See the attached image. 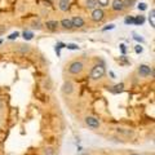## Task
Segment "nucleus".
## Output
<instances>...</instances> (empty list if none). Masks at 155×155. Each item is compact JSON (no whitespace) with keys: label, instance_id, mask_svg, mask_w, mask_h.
<instances>
[{"label":"nucleus","instance_id":"1","mask_svg":"<svg viewBox=\"0 0 155 155\" xmlns=\"http://www.w3.org/2000/svg\"><path fill=\"white\" fill-rule=\"evenodd\" d=\"M105 75H106V69H105L104 62L93 65V67H92V70H91V74H89L92 80H101Z\"/></svg>","mask_w":155,"mask_h":155},{"label":"nucleus","instance_id":"2","mask_svg":"<svg viewBox=\"0 0 155 155\" xmlns=\"http://www.w3.org/2000/svg\"><path fill=\"white\" fill-rule=\"evenodd\" d=\"M83 71H84V62L80 60L71 61L70 64L67 65V72H69L70 75H80Z\"/></svg>","mask_w":155,"mask_h":155},{"label":"nucleus","instance_id":"3","mask_svg":"<svg viewBox=\"0 0 155 155\" xmlns=\"http://www.w3.org/2000/svg\"><path fill=\"white\" fill-rule=\"evenodd\" d=\"M137 74L141 76V78H153L154 76V69L150 67L149 65H140L138 69H137Z\"/></svg>","mask_w":155,"mask_h":155},{"label":"nucleus","instance_id":"4","mask_svg":"<svg viewBox=\"0 0 155 155\" xmlns=\"http://www.w3.org/2000/svg\"><path fill=\"white\" fill-rule=\"evenodd\" d=\"M91 19L93 22L96 23H98V22H102L104 19H105V11L102 8H94V9H92V13H91Z\"/></svg>","mask_w":155,"mask_h":155},{"label":"nucleus","instance_id":"5","mask_svg":"<svg viewBox=\"0 0 155 155\" xmlns=\"http://www.w3.org/2000/svg\"><path fill=\"white\" fill-rule=\"evenodd\" d=\"M84 122H85V124L88 125L89 128H92V129H97V128H100V125H101V123H100V120L96 118V116H85V119H84Z\"/></svg>","mask_w":155,"mask_h":155},{"label":"nucleus","instance_id":"6","mask_svg":"<svg viewBox=\"0 0 155 155\" xmlns=\"http://www.w3.org/2000/svg\"><path fill=\"white\" fill-rule=\"evenodd\" d=\"M71 19V23H72V28H76V30H79V28H83L85 26V21H84V18L83 17H80V16H74Z\"/></svg>","mask_w":155,"mask_h":155},{"label":"nucleus","instance_id":"7","mask_svg":"<svg viewBox=\"0 0 155 155\" xmlns=\"http://www.w3.org/2000/svg\"><path fill=\"white\" fill-rule=\"evenodd\" d=\"M111 9L114 12H123L125 11V5L123 0H113L111 2Z\"/></svg>","mask_w":155,"mask_h":155},{"label":"nucleus","instance_id":"8","mask_svg":"<svg viewBox=\"0 0 155 155\" xmlns=\"http://www.w3.org/2000/svg\"><path fill=\"white\" fill-rule=\"evenodd\" d=\"M45 28L48 31H51V32H54L58 30V27H60V22L56 21V19H51V21H47L45 22Z\"/></svg>","mask_w":155,"mask_h":155},{"label":"nucleus","instance_id":"9","mask_svg":"<svg viewBox=\"0 0 155 155\" xmlns=\"http://www.w3.org/2000/svg\"><path fill=\"white\" fill-rule=\"evenodd\" d=\"M60 27H62V30H65V31L74 30V28H72V23H71L70 18H62L60 21Z\"/></svg>","mask_w":155,"mask_h":155},{"label":"nucleus","instance_id":"10","mask_svg":"<svg viewBox=\"0 0 155 155\" xmlns=\"http://www.w3.org/2000/svg\"><path fill=\"white\" fill-rule=\"evenodd\" d=\"M62 92H64L65 94H71L72 92H74V84H72L71 81H65L64 87H62Z\"/></svg>","mask_w":155,"mask_h":155},{"label":"nucleus","instance_id":"11","mask_svg":"<svg viewBox=\"0 0 155 155\" xmlns=\"http://www.w3.org/2000/svg\"><path fill=\"white\" fill-rule=\"evenodd\" d=\"M70 8V0H58V9L61 12H66Z\"/></svg>","mask_w":155,"mask_h":155},{"label":"nucleus","instance_id":"12","mask_svg":"<svg viewBox=\"0 0 155 155\" xmlns=\"http://www.w3.org/2000/svg\"><path fill=\"white\" fill-rule=\"evenodd\" d=\"M116 132L119 134H123V136H127V137H132L133 136V130L132 129H125V128H118Z\"/></svg>","mask_w":155,"mask_h":155},{"label":"nucleus","instance_id":"13","mask_svg":"<svg viewBox=\"0 0 155 155\" xmlns=\"http://www.w3.org/2000/svg\"><path fill=\"white\" fill-rule=\"evenodd\" d=\"M30 51H31V48H30V45H27V44H21V45H18V48H17V52L22 53V54H26V53H28Z\"/></svg>","mask_w":155,"mask_h":155},{"label":"nucleus","instance_id":"14","mask_svg":"<svg viewBox=\"0 0 155 155\" xmlns=\"http://www.w3.org/2000/svg\"><path fill=\"white\" fill-rule=\"evenodd\" d=\"M98 5H97V0H85V8L87 9H94L97 8Z\"/></svg>","mask_w":155,"mask_h":155},{"label":"nucleus","instance_id":"15","mask_svg":"<svg viewBox=\"0 0 155 155\" xmlns=\"http://www.w3.org/2000/svg\"><path fill=\"white\" fill-rule=\"evenodd\" d=\"M149 22H150V26H151V27H155V9H151V11H150Z\"/></svg>","mask_w":155,"mask_h":155},{"label":"nucleus","instance_id":"16","mask_svg":"<svg viewBox=\"0 0 155 155\" xmlns=\"http://www.w3.org/2000/svg\"><path fill=\"white\" fill-rule=\"evenodd\" d=\"M31 28H34V30H41V28H43V23L39 21V19H38V21H34L31 23Z\"/></svg>","mask_w":155,"mask_h":155},{"label":"nucleus","instance_id":"17","mask_svg":"<svg viewBox=\"0 0 155 155\" xmlns=\"http://www.w3.org/2000/svg\"><path fill=\"white\" fill-rule=\"evenodd\" d=\"M123 88H124V83H119V84H116V85L114 87L113 92H114V93H122Z\"/></svg>","mask_w":155,"mask_h":155},{"label":"nucleus","instance_id":"18","mask_svg":"<svg viewBox=\"0 0 155 155\" xmlns=\"http://www.w3.org/2000/svg\"><path fill=\"white\" fill-rule=\"evenodd\" d=\"M109 4H110V0H97V5L100 8H106L109 7Z\"/></svg>","mask_w":155,"mask_h":155},{"label":"nucleus","instance_id":"19","mask_svg":"<svg viewBox=\"0 0 155 155\" xmlns=\"http://www.w3.org/2000/svg\"><path fill=\"white\" fill-rule=\"evenodd\" d=\"M22 36H23V39H25V40H31V39L34 38V34H32L31 31H23Z\"/></svg>","mask_w":155,"mask_h":155},{"label":"nucleus","instance_id":"20","mask_svg":"<svg viewBox=\"0 0 155 155\" xmlns=\"http://www.w3.org/2000/svg\"><path fill=\"white\" fill-rule=\"evenodd\" d=\"M143 22H145L143 16H137L134 18V25H143Z\"/></svg>","mask_w":155,"mask_h":155},{"label":"nucleus","instance_id":"21","mask_svg":"<svg viewBox=\"0 0 155 155\" xmlns=\"http://www.w3.org/2000/svg\"><path fill=\"white\" fill-rule=\"evenodd\" d=\"M56 149L54 147H45L44 149V155H54Z\"/></svg>","mask_w":155,"mask_h":155},{"label":"nucleus","instance_id":"22","mask_svg":"<svg viewBox=\"0 0 155 155\" xmlns=\"http://www.w3.org/2000/svg\"><path fill=\"white\" fill-rule=\"evenodd\" d=\"M123 2H124L125 9H127V8H132L134 4H136V0H123Z\"/></svg>","mask_w":155,"mask_h":155},{"label":"nucleus","instance_id":"23","mask_svg":"<svg viewBox=\"0 0 155 155\" xmlns=\"http://www.w3.org/2000/svg\"><path fill=\"white\" fill-rule=\"evenodd\" d=\"M118 62L120 65H129V61L125 58V56H122V57H119V60H118Z\"/></svg>","mask_w":155,"mask_h":155},{"label":"nucleus","instance_id":"24","mask_svg":"<svg viewBox=\"0 0 155 155\" xmlns=\"http://www.w3.org/2000/svg\"><path fill=\"white\" fill-rule=\"evenodd\" d=\"M66 48L70 51H76L79 49V47H78V44H66Z\"/></svg>","mask_w":155,"mask_h":155},{"label":"nucleus","instance_id":"25","mask_svg":"<svg viewBox=\"0 0 155 155\" xmlns=\"http://www.w3.org/2000/svg\"><path fill=\"white\" fill-rule=\"evenodd\" d=\"M19 36V32H13V34H11V35L8 36V39L9 40H14V39H17Z\"/></svg>","mask_w":155,"mask_h":155},{"label":"nucleus","instance_id":"26","mask_svg":"<svg viewBox=\"0 0 155 155\" xmlns=\"http://www.w3.org/2000/svg\"><path fill=\"white\" fill-rule=\"evenodd\" d=\"M124 22L127 23V25H130V23H134V18L133 17H127L124 19Z\"/></svg>","mask_w":155,"mask_h":155},{"label":"nucleus","instance_id":"27","mask_svg":"<svg viewBox=\"0 0 155 155\" xmlns=\"http://www.w3.org/2000/svg\"><path fill=\"white\" fill-rule=\"evenodd\" d=\"M133 39H136V40H137V41H140V43H145L143 38H141L140 35H137V34H133Z\"/></svg>","mask_w":155,"mask_h":155},{"label":"nucleus","instance_id":"28","mask_svg":"<svg viewBox=\"0 0 155 155\" xmlns=\"http://www.w3.org/2000/svg\"><path fill=\"white\" fill-rule=\"evenodd\" d=\"M142 51H143V49H142V47H141V45H136L134 52L137 53V54H138V53H142Z\"/></svg>","mask_w":155,"mask_h":155},{"label":"nucleus","instance_id":"29","mask_svg":"<svg viewBox=\"0 0 155 155\" xmlns=\"http://www.w3.org/2000/svg\"><path fill=\"white\" fill-rule=\"evenodd\" d=\"M146 8L147 7H146V4H145V3H140L138 4V9H141V11H145Z\"/></svg>","mask_w":155,"mask_h":155},{"label":"nucleus","instance_id":"30","mask_svg":"<svg viewBox=\"0 0 155 155\" xmlns=\"http://www.w3.org/2000/svg\"><path fill=\"white\" fill-rule=\"evenodd\" d=\"M120 49H122V53H123V54H125V52H127V48H125L124 44H120Z\"/></svg>","mask_w":155,"mask_h":155},{"label":"nucleus","instance_id":"31","mask_svg":"<svg viewBox=\"0 0 155 155\" xmlns=\"http://www.w3.org/2000/svg\"><path fill=\"white\" fill-rule=\"evenodd\" d=\"M109 74H110V76H111V78H113V79H115V74H114V72H113V71H110V72H109Z\"/></svg>","mask_w":155,"mask_h":155},{"label":"nucleus","instance_id":"32","mask_svg":"<svg viewBox=\"0 0 155 155\" xmlns=\"http://www.w3.org/2000/svg\"><path fill=\"white\" fill-rule=\"evenodd\" d=\"M130 155H142V154H130Z\"/></svg>","mask_w":155,"mask_h":155},{"label":"nucleus","instance_id":"33","mask_svg":"<svg viewBox=\"0 0 155 155\" xmlns=\"http://www.w3.org/2000/svg\"><path fill=\"white\" fill-rule=\"evenodd\" d=\"M2 43H3V40H2V39H0V44H2Z\"/></svg>","mask_w":155,"mask_h":155},{"label":"nucleus","instance_id":"34","mask_svg":"<svg viewBox=\"0 0 155 155\" xmlns=\"http://www.w3.org/2000/svg\"><path fill=\"white\" fill-rule=\"evenodd\" d=\"M0 109H2V102H0Z\"/></svg>","mask_w":155,"mask_h":155},{"label":"nucleus","instance_id":"35","mask_svg":"<svg viewBox=\"0 0 155 155\" xmlns=\"http://www.w3.org/2000/svg\"><path fill=\"white\" fill-rule=\"evenodd\" d=\"M83 155H88V154H83Z\"/></svg>","mask_w":155,"mask_h":155}]
</instances>
